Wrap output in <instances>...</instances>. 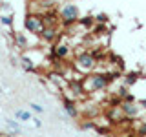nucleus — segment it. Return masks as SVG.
I'll list each match as a JSON object with an SVG mask.
<instances>
[{"instance_id":"obj_1","label":"nucleus","mask_w":146,"mask_h":137,"mask_svg":"<svg viewBox=\"0 0 146 137\" xmlns=\"http://www.w3.org/2000/svg\"><path fill=\"white\" fill-rule=\"evenodd\" d=\"M113 77H119V73L115 75H106V73H99V75H90V79L84 82V86L90 91H102L108 88V84L113 80Z\"/></svg>"},{"instance_id":"obj_2","label":"nucleus","mask_w":146,"mask_h":137,"mask_svg":"<svg viewBox=\"0 0 146 137\" xmlns=\"http://www.w3.org/2000/svg\"><path fill=\"white\" fill-rule=\"evenodd\" d=\"M58 17H60V22L64 26H71V24H75V22L80 20V11H79V7H77L75 4L66 2L60 9H58Z\"/></svg>"},{"instance_id":"obj_3","label":"nucleus","mask_w":146,"mask_h":137,"mask_svg":"<svg viewBox=\"0 0 146 137\" xmlns=\"http://www.w3.org/2000/svg\"><path fill=\"white\" fill-rule=\"evenodd\" d=\"M95 64H97V61H95V55L93 53L82 51L79 57H77V61H75V68H77V70H80V71H84V73H88V71H91L95 68Z\"/></svg>"},{"instance_id":"obj_4","label":"nucleus","mask_w":146,"mask_h":137,"mask_svg":"<svg viewBox=\"0 0 146 137\" xmlns=\"http://www.w3.org/2000/svg\"><path fill=\"white\" fill-rule=\"evenodd\" d=\"M44 18L38 17V15H26V20H24V27L26 31L33 35H40V31L44 29Z\"/></svg>"},{"instance_id":"obj_5","label":"nucleus","mask_w":146,"mask_h":137,"mask_svg":"<svg viewBox=\"0 0 146 137\" xmlns=\"http://www.w3.org/2000/svg\"><path fill=\"white\" fill-rule=\"evenodd\" d=\"M119 108H121V112L128 117H137L141 113V110H143V106L137 104L135 100H124V102L119 104Z\"/></svg>"},{"instance_id":"obj_6","label":"nucleus","mask_w":146,"mask_h":137,"mask_svg":"<svg viewBox=\"0 0 146 137\" xmlns=\"http://www.w3.org/2000/svg\"><path fill=\"white\" fill-rule=\"evenodd\" d=\"M57 26H44V29L40 31V39L44 40V42H53L55 39H57Z\"/></svg>"},{"instance_id":"obj_7","label":"nucleus","mask_w":146,"mask_h":137,"mask_svg":"<svg viewBox=\"0 0 146 137\" xmlns=\"http://www.w3.org/2000/svg\"><path fill=\"white\" fill-rule=\"evenodd\" d=\"M64 110H66L68 117H71V119L79 117V108H77L75 100H71V99H64Z\"/></svg>"},{"instance_id":"obj_8","label":"nucleus","mask_w":146,"mask_h":137,"mask_svg":"<svg viewBox=\"0 0 146 137\" xmlns=\"http://www.w3.org/2000/svg\"><path fill=\"white\" fill-rule=\"evenodd\" d=\"M68 55H70V46H68V44H58V46L53 48V57L58 59V61L66 59Z\"/></svg>"},{"instance_id":"obj_9","label":"nucleus","mask_w":146,"mask_h":137,"mask_svg":"<svg viewBox=\"0 0 146 137\" xmlns=\"http://www.w3.org/2000/svg\"><path fill=\"white\" fill-rule=\"evenodd\" d=\"M13 42H15V48H18L20 51H26V49L29 48V42H27L26 35H22V33H15V37H13Z\"/></svg>"},{"instance_id":"obj_10","label":"nucleus","mask_w":146,"mask_h":137,"mask_svg":"<svg viewBox=\"0 0 146 137\" xmlns=\"http://www.w3.org/2000/svg\"><path fill=\"white\" fill-rule=\"evenodd\" d=\"M70 90L75 95H82L86 91V86H84V82H80V80H70Z\"/></svg>"},{"instance_id":"obj_11","label":"nucleus","mask_w":146,"mask_h":137,"mask_svg":"<svg viewBox=\"0 0 146 137\" xmlns=\"http://www.w3.org/2000/svg\"><path fill=\"white\" fill-rule=\"evenodd\" d=\"M20 62H22V68H24V71H35V62L31 61V57L24 55V57L20 59Z\"/></svg>"},{"instance_id":"obj_12","label":"nucleus","mask_w":146,"mask_h":137,"mask_svg":"<svg viewBox=\"0 0 146 137\" xmlns=\"http://www.w3.org/2000/svg\"><path fill=\"white\" fill-rule=\"evenodd\" d=\"M15 119H18V121H33L31 112H26V110H18V112H15Z\"/></svg>"},{"instance_id":"obj_13","label":"nucleus","mask_w":146,"mask_h":137,"mask_svg":"<svg viewBox=\"0 0 146 137\" xmlns=\"http://www.w3.org/2000/svg\"><path fill=\"white\" fill-rule=\"evenodd\" d=\"M42 18H44V24H46V26H57V20H55V18H58V15H53V13H46Z\"/></svg>"},{"instance_id":"obj_14","label":"nucleus","mask_w":146,"mask_h":137,"mask_svg":"<svg viewBox=\"0 0 146 137\" xmlns=\"http://www.w3.org/2000/svg\"><path fill=\"white\" fill-rule=\"evenodd\" d=\"M95 17H84V18H80L79 20V24L80 26H84V27H93V24H95Z\"/></svg>"},{"instance_id":"obj_15","label":"nucleus","mask_w":146,"mask_h":137,"mask_svg":"<svg viewBox=\"0 0 146 137\" xmlns=\"http://www.w3.org/2000/svg\"><path fill=\"white\" fill-rule=\"evenodd\" d=\"M137 79H139V75L133 71V73H128V75H126L124 82H126V86H131V84H135V82H137Z\"/></svg>"},{"instance_id":"obj_16","label":"nucleus","mask_w":146,"mask_h":137,"mask_svg":"<svg viewBox=\"0 0 146 137\" xmlns=\"http://www.w3.org/2000/svg\"><path fill=\"white\" fill-rule=\"evenodd\" d=\"M106 31H108V29H106V26H104L102 22H97V26H95L93 33H95V35H104Z\"/></svg>"},{"instance_id":"obj_17","label":"nucleus","mask_w":146,"mask_h":137,"mask_svg":"<svg viewBox=\"0 0 146 137\" xmlns=\"http://www.w3.org/2000/svg\"><path fill=\"white\" fill-rule=\"evenodd\" d=\"M6 124L11 128L13 132H17V134H20V126H18V122L17 121H11V119H6Z\"/></svg>"},{"instance_id":"obj_18","label":"nucleus","mask_w":146,"mask_h":137,"mask_svg":"<svg viewBox=\"0 0 146 137\" xmlns=\"http://www.w3.org/2000/svg\"><path fill=\"white\" fill-rule=\"evenodd\" d=\"M0 22H2L4 26H13L15 20H13V15H2L0 17Z\"/></svg>"},{"instance_id":"obj_19","label":"nucleus","mask_w":146,"mask_h":137,"mask_svg":"<svg viewBox=\"0 0 146 137\" xmlns=\"http://www.w3.org/2000/svg\"><path fill=\"white\" fill-rule=\"evenodd\" d=\"M29 110L35 112V113H42L44 112V108L40 106V104H36V102H29Z\"/></svg>"},{"instance_id":"obj_20","label":"nucleus","mask_w":146,"mask_h":137,"mask_svg":"<svg viewBox=\"0 0 146 137\" xmlns=\"http://www.w3.org/2000/svg\"><path fill=\"white\" fill-rule=\"evenodd\" d=\"M137 135H146V121H143L137 128Z\"/></svg>"},{"instance_id":"obj_21","label":"nucleus","mask_w":146,"mask_h":137,"mask_svg":"<svg viewBox=\"0 0 146 137\" xmlns=\"http://www.w3.org/2000/svg\"><path fill=\"white\" fill-rule=\"evenodd\" d=\"M95 20H97V22H102V24H106V22H108V15H106V13H99V15L95 17Z\"/></svg>"},{"instance_id":"obj_22","label":"nucleus","mask_w":146,"mask_h":137,"mask_svg":"<svg viewBox=\"0 0 146 137\" xmlns=\"http://www.w3.org/2000/svg\"><path fill=\"white\" fill-rule=\"evenodd\" d=\"M117 93H119V97H126V95H128V86H122Z\"/></svg>"},{"instance_id":"obj_23","label":"nucleus","mask_w":146,"mask_h":137,"mask_svg":"<svg viewBox=\"0 0 146 137\" xmlns=\"http://www.w3.org/2000/svg\"><path fill=\"white\" fill-rule=\"evenodd\" d=\"M82 128H84V130H90V128H95V122H84V124H82Z\"/></svg>"},{"instance_id":"obj_24","label":"nucleus","mask_w":146,"mask_h":137,"mask_svg":"<svg viewBox=\"0 0 146 137\" xmlns=\"http://www.w3.org/2000/svg\"><path fill=\"white\" fill-rule=\"evenodd\" d=\"M33 124H35L36 128H40V126H42V122H40V121H38L36 117H33Z\"/></svg>"},{"instance_id":"obj_25","label":"nucleus","mask_w":146,"mask_h":137,"mask_svg":"<svg viewBox=\"0 0 146 137\" xmlns=\"http://www.w3.org/2000/svg\"><path fill=\"white\" fill-rule=\"evenodd\" d=\"M124 100H135V97H133V95H130V93H128L126 97H124Z\"/></svg>"},{"instance_id":"obj_26","label":"nucleus","mask_w":146,"mask_h":137,"mask_svg":"<svg viewBox=\"0 0 146 137\" xmlns=\"http://www.w3.org/2000/svg\"><path fill=\"white\" fill-rule=\"evenodd\" d=\"M139 104H141V106H143V110H146V99H143V100H141Z\"/></svg>"},{"instance_id":"obj_27","label":"nucleus","mask_w":146,"mask_h":137,"mask_svg":"<svg viewBox=\"0 0 146 137\" xmlns=\"http://www.w3.org/2000/svg\"><path fill=\"white\" fill-rule=\"evenodd\" d=\"M0 93H2V86H0Z\"/></svg>"}]
</instances>
